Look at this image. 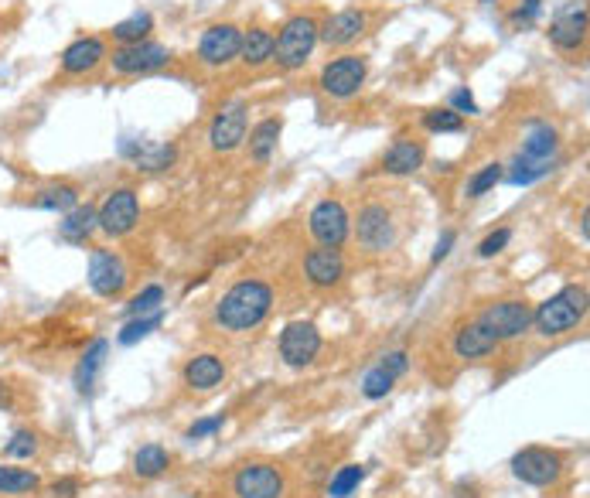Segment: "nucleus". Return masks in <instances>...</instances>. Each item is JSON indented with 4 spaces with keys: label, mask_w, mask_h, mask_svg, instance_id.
<instances>
[{
    "label": "nucleus",
    "mask_w": 590,
    "mask_h": 498,
    "mask_svg": "<svg viewBox=\"0 0 590 498\" xmlns=\"http://www.w3.org/2000/svg\"><path fill=\"white\" fill-rule=\"evenodd\" d=\"M270 307H273L270 284H263V280H239L215 304V325L222 331H236V335L239 331H253L256 325L267 321Z\"/></svg>",
    "instance_id": "obj_1"
},
{
    "label": "nucleus",
    "mask_w": 590,
    "mask_h": 498,
    "mask_svg": "<svg viewBox=\"0 0 590 498\" xmlns=\"http://www.w3.org/2000/svg\"><path fill=\"white\" fill-rule=\"evenodd\" d=\"M318 28L321 24L311 14H294L280 24L277 38H273V62L284 72H297L307 65V58L318 48Z\"/></svg>",
    "instance_id": "obj_2"
},
{
    "label": "nucleus",
    "mask_w": 590,
    "mask_h": 498,
    "mask_svg": "<svg viewBox=\"0 0 590 498\" xmlns=\"http://www.w3.org/2000/svg\"><path fill=\"white\" fill-rule=\"evenodd\" d=\"M587 314V290L570 284L563 290H556L550 301H543L533 311V325L539 328V335L556 338V335H567L584 321Z\"/></svg>",
    "instance_id": "obj_3"
},
{
    "label": "nucleus",
    "mask_w": 590,
    "mask_h": 498,
    "mask_svg": "<svg viewBox=\"0 0 590 498\" xmlns=\"http://www.w3.org/2000/svg\"><path fill=\"white\" fill-rule=\"evenodd\" d=\"M232 495L236 498H284L287 495V478L277 464L270 461H253L232 475Z\"/></svg>",
    "instance_id": "obj_4"
},
{
    "label": "nucleus",
    "mask_w": 590,
    "mask_h": 498,
    "mask_svg": "<svg viewBox=\"0 0 590 498\" xmlns=\"http://www.w3.org/2000/svg\"><path fill=\"white\" fill-rule=\"evenodd\" d=\"M355 239L365 253H386L396 243V222L393 212L382 202H369L359 209V219H355Z\"/></svg>",
    "instance_id": "obj_5"
},
{
    "label": "nucleus",
    "mask_w": 590,
    "mask_h": 498,
    "mask_svg": "<svg viewBox=\"0 0 590 498\" xmlns=\"http://www.w3.org/2000/svg\"><path fill=\"white\" fill-rule=\"evenodd\" d=\"M512 475L522 481V485L533 488H546L556 485L563 475V461L560 454L550 451V447H522L512 458Z\"/></svg>",
    "instance_id": "obj_6"
},
{
    "label": "nucleus",
    "mask_w": 590,
    "mask_h": 498,
    "mask_svg": "<svg viewBox=\"0 0 590 498\" xmlns=\"http://www.w3.org/2000/svg\"><path fill=\"white\" fill-rule=\"evenodd\" d=\"M478 325H485L498 342H509V338H522L533 328V307L526 301H495L481 311Z\"/></svg>",
    "instance_id": "obj_7"
},
{
    "label": "nucleus",
    "mask_w": 590,
    "mask_h": 498,
    "mask_svg": "<svg viewBox=\"0 0 590 498\" xmlns=\"http://www.w3.org/2000/svg\"><path fill=\"white\" fill-rule=\"evenodd\" d=\"M113 62V72L120 76H151V72L164 69L171 62L168 45H157V41H137V45H120L113 55H106Z\"/></svg>",
    "instance_id": "obj_8"
},
{
    "label": "nucleus",
    "mask_w": 590,
    "mask_h": 498,
    "mask_svg": "<svg viewBox=\"0 0 590 498\" xmlns=\"http://www.w3.org/2000/svg\"><path fill=\"white\" fill-rule=\"evenodd\" d=\"M96 222L106 236H127L137 229L140 222V202L134 188H116L103 198V205L96 209Z\"/></svg>",
    "instance_id": "obj_9"
},
{
    "label": "nucleus",
    "mask_w": 590,
    "mask_h": 498,
    "mask_svg": "<svg viewBox=\"0 0 590 498\" xmlns=\"http://www.w3.org/2000/svg\"><path fill=\"white\" fill-rule=\"evenodd\" d=\"M246 130H249V106L243 103V99H232V103H226L212 116V127H209L212 151L232 154L246 140Z\"/></svg>",
    "instance_id": "obj_10"
},
{
    "label": "nucleus",
    "mask_w": 590,
    "mask_h": 498,
    "mask_svg": "<svg viewBox=\"0 0 590 498\" xmlns=\"http://www.w3.org/2000/svg\"><path fill=\"white\" fill-rule=\"evenodd\" d=\"M307 226H311V236L318 239V246L338 249V246H345L348 232H352V219H348L345 205L338 202V198H324V202H318L311 209Z\"/></svg>",
    "instance_id": "obj_11"
},
{
    "label": "nucleus",
    "mask_w": 590,
    "mask_h": 498,
    "mask_svg": "<svg viewBox=\"0 0 590 498\" xmlns=\"http://www.w3.org/2000/svg\"><path fill=\"white\" fill-rule=\"evenodd\" d=\"M365 76H369V65L362 55H342L321 69V89L335 99H352L365 86Z\"/></svg>",
    "instance_id": "obj_12"
},
{
    "label": "nucleus",
    "mask_w": 590,
    "mask_h": 498,
    "mask_svg": "<svg viewBox=\"0 0 590 498\" xmlns=\"http://www.w3.org/2000/svg\"><path fill=\"white\" fill-rule=\"evenodd\" d=\"M321 352V331L311 325V321H290V325L280 331V359L294 369H304L318 359Z\"/></svg>",
    "instance_id": "obj_13"
},
{
    "label": "nucleus",
    "mask_w": 590,
    "mask_h": 498,
    "mask_svg": "<svg viewBox=\"0 0 590 498\" xmlns=\"http://www.w3.org/2000/svg\"><path fill=\"white\" fill-rule=\"evenodd\" d=\"M239 45H243V31L236 24H212L198 41V62L209 69H222L239 58Z\"/></svg>",
    "instance_id": "obj_14"
},
{
    "label": "nucleus",
    "mask_w": 590,
    "mask_h": 498,
    "mask_svg": "<svg viewBox=\"0 0 590 498\" xmlns=\"http://www.w3.org/2000/svg\"><path fill=\"white\" fill-rule=\"evenodd\" d=\"M89 287L99 297H120L123 287H127V267H123L120 256L110 253V249H96L89 256Z\"/></svg>",
    "instance_id": "obj_15"
},
{
    "label": "nucleus",
    "mask_w": 590,
    "mask_h": 498,
    "mask_svg": "<svg viewBox=\"0 0 590 498\" xmlns=\"http://www.w3.org/2000/svg\"><path fill=\"white\" fill-rule=\"evenodd\" d=\"M365 24H369L365 11H359V7H345V11L331 14V18L321 24L318 41H324L328 48H345V45H352V41L362 35Z\"/></svg>",
    "instance_id": "obj_16"
},
{
    "label": "nucleus",
    "mask_w": 590,
    "mask_h": 498,
    "mask_svg": "<svg viewBox=\"0 0 590 498\" xmlns=\"http://www.w3.org/2000/svg\"><path fill=\"white\" fill-rule=\"evenodd\" d=\"M106 62V41L89 35V38H76L69 48L62 52V72L65 76H89L93 69Z\"/></svg>",
    "instance_id": "obj_17"
},
{
    "label": "nucleus",
    "mask_w": 590,
    "mask_h": 498,
    "mask_svg": "<svg viewBox=\"0 0 590 498\" xmlns=\"http://www.w3.org/2000/svg\"><path fill=\"white\" fill-rule=\"evenodd\" d=\"M550 41L560 52H577V48H584L587 41V11L580 4L567 7V11H560L550 24Z\"/></svg>",
    "instance_id": "obj_18"
},
{
    "label": "nucleus",
    "mask_w": 590,
    "mask_h": 498,
    "mask_svg": "<svg viewBox=\"0 0 590 498\" xmlns=\"http://www.w3.org/2000/svg\"><path fill=\"white\" fill-rule=\"evenodd\" d=\"M304 273L307 280H311L314 287H335L338 280L345 277V260L338 249H328V246H318L311 249V253L304 256Z\"/></svg>",
    "instance_id": "obj_19"
},
{
    "label": "nucleus",
    "mask_w": 590,
    "mask_h": 498,
    "mask_svg": "<svg viewBox=\"0 0 590 498\" xmlns=\"http://www.w3.org/2000/svg\"><path fill=\"white\" fill-rule=\"evenodd\" d=\"M120 154L130 157L140 171H168L178 157L171 144H147V140H123Z\"/></svg>",
    "instance_id": "obj_20"
},
{
    "label": "nucleus",
    "mask_w": 590,
    "mask_h": 498,
    "mask_svg": "<svg viewBox=\"0 0 590 498\" xmlns=\"http://www.w3.org/2000/svg\"><path fill=\"white\" fill-rule=\"evenodd\" d=\"M423 161H427L423 144H417V140H410V137H400L386 147V154H382V171L386 174H413L423 168Z\"/></svg>",
    "instance_id": "obj_21"
},
{
    "label": "nucleus",
    "mask_w": 590,
    "mask_h": 498,
    "mask_svg": "<svg viewBox=\"0 0 590 498\" xmlns=\"http://www.w3.org/2000/svg\"><path fill=\"white\" fill-rule=\"evenodd\" d=\"M495 348H498V338L485 325H478V321L464 325L454 338V352L461 355V359H485Z\"/></svg>",
    "instance_id": "obj_22"
},
{
    "label": "nucleus",
    "mask_w": 590,
    "mask_h": 498,
    "mask_svg": "<svg viewBox=\"0 0 590 498\" xmlns=\"http://www.w3.org/2000/svg\"><path fill=\"white\" fill-rule=\"evenodd\" d=\"M226 379V365H222L219 355H212V352H205V355H195L188 365H185V383L191 389H215Z\"/></svg>",
    "instance_id": "obj_23"
},
{
    "label": "nucleus",
    "mask_w": 590,
    "mask_h": 498,
    "mask_svg": "<svg viewBox=\"0 0 590 498\" xmlns=\"http://www.w3.org/2000/svg\"><path fill=\"white\" fill-rule=\"evenodd\" d=\"M93 229H99L93 205H76V209H69V212H65V219L58 222V236H62L65 243H72V246L86 243V239L93 236Z\"/></svg>",
    "instance_id": "obj_24"
},
{
    "label": "nucleus",
    "mask_w": 590,
    "mask_h": 498,
    "mask_svg": "<svg viewBox=\"0 0 590 498\" xmlns=\"http://www.w3.org/2000/svg\"><path fill=\"white\" fill-rule=\"evenodd\" d=\"M556 147H560V140H556V130L550 123H529L519 157H526V161H553Z\"/></svg>",
    "instance_id": "obj_25"
},
{
    "label": "nucleus",
    "mask_w": 590,
    "mask_h": 498,
    "mask_svg": "<svg viewBox=\"0 0 590 498\" xmlns=\"http://www.w3.org/2000/svg\"><path fill=\"white\" fill-rule=\"evenodd\" d=\"M239 62L249 69H260V65L273 62V35L267 28H249L239 45Z\"/></svg>",
    "instance_id": "obj_26"
},
{
    "label": "nucleus",
    "mask_w": 590,
    "mask_h": 498,
    "mask_svg": "<svg viewBox=\"0 0 590 498\" xmlns=\"http://www.w3.org/2000/svg\"><path fill=\"white\" fill-rule=\"evenodd\" d=\"M106 352H110V342H106V338H96V342L89 345V352L79 359V369H76V386H79V393H82V396L93 393L96 376H99V369H103V362H106Z\"/></svg>",
    "instance_id": "obj_27"
},
{
    "label": "nucleus",
    "mask_w": 590,
    "mask_h": 498,
    "mask_svg": "<svg viewBox=\"0 0 590 498\" xmlns=\"http://www.w3.org/2000/svg\"><path fill=\"white\" fill-rule=\"evenodd\" d=\"M280 130H284V123L280 120H263L249 130V157H253L256 164H267L273 157V151H277V140H280Z\"/></svg>",
    "instance_id": "obj_28"
},
{
    "label": "nucleus",
    "mask_w": 590,
    "mask_h": 498,
    "mask_svg": "<svg viewBox=\"0 0 590 498\" xmlns=\"http://www.w3.org/2000/svg\"><path fill=\"white\" fill-rule=\"evenodd\" d=\"M41 488V478L28 468L0 464V495H31Z\"/></svg>",
    "instance_id": "obj_29"
},
{
    "label": "nucleus",
    "mask_w": 590,
    "mask_h": 498,
    "mask_svg": "<svg viewBox=\"0 0 590 498\" xmlns=\"http://www.w3.org/2000/svg\"><path fill=\"white\" fill-rule=\"evenodd\" d=\"M151 31H154V18L147 11H137V14H130L127 21L116 24L113 41H120V45H137V41H147Z\"/></svg>",
    "instance_id": "obj_30"
},
{
    "label": "nucleus",
    "mask_w": 590,
    "mask_h": 498,
    "mask_svg": "<svg viewBox=\"0 0 590 498\" xmlns=\"http://www.w3.org/2000/svg\"><path fill=\"white\" fill-rule=\"evenodd\" d=\"M31 205L45 212H69L79 205V192L72 185H52V188H45V192H38Z\"/></svg>",
    "instance_id": "obj_31"
},
{
    "label": "nucleus",
    "mask_w": 590,
    "mask_h": 498,
    "mask_svg": "<svg viewBox=\"0 0 590 498\" xmlns=\"http://www.w3.org/2000/svg\"><path fill=\"white\" fill-rule=\"evenodd\" d=\"M168 451H164L161 444H144L140 451L134 454V471L140 478H157V475H164L168 471Z\"/></svg>",
    "instance_id": "obj_32"
},
{
    "label": "nucleus",
    "mask_w": 590,
    "mask_h": 498,
    "mask_svg": "<svg viewBox=\"0 0 590 498\" xmlns=\"http://www.w3.org/2000/svg\"><path fill=\"white\" fill-rule=\"evenodd\" d=\"M553 171V161H526V157H515L509 174H502L509 185H533V181L546 178Z\"/></svg>",
    "instance_id": "obj_33"
},
{
    "label": "nucleus",
    "mask_w": 590,
    "mask_h": 498,
    "mask_svg": "<svg viewBox=\"0 0 590 498\" xmlns=\"http://www.w3.org/2000/svg\"><path fill=\"white\" fill-rule=\"evenodd\" d=\"M423 127H427L430 134H461L464 116L454 113L451 106H447V110H430V113H423Z\"/></svg>",
    "instance_id": "obj_34"
},
{
    "label": "nucleus",
    "mask_w": 590,
    "mask_h": 498,
    "mask_svg": "<svg viewBox=\"0 0 590 498\" xmlns=\"http://www.w3.org/2000/svg\"><path fill=\"white\" fill-rule=\"evenodd\" d=\"M365 481V468L362 464H345L342 471H338L335 478H331V485H328V495L331 498H348Z\"/></svg>",
    "instance_id": "obj_35"
},
{
    "label": "nucleus",
    "mask_w": 590,
    "mask_h": 498,
    "mask_svg": "<svg viewBox=\"0 0 590 498\" xmlns=\"http://www.w3.org/2000/svg\"><path fill=\"white\" fill-rule=\"evenodd\" d=\"M161 304H164V290L157 287V284H151V287L140 290L134 301L127 304V314H130V318H147V314L161 311Z\"/></svg>",
    "instance_id": "obj_36"
},
{
    "label": "nucleus",
    "mask_w": 590,
    "mask_h": 498,
    "mask_svg": "<svg viewBox=\"0 0 590 498\" xmlns=\"http://www.w3.org/2000/svg\"><path fill=\"white\" fill-rule=\"evenodd\" d=\"M161 321H164L161 311H157V314H147V318H134L127 328L120 331V345H137L140 338H147L151 331L161 328Z\"/></svg>",
    "instance_id": "obj_37"
},
{
    "label": "nucleus",
    "mask_w": 590,
    "mask_h": 498,
    "mask_svg": "<svg viewBox=\"0 0 590 498\" xmlns=\"http://www.w3.org/2000/svg\"><path fill=\"white\" fill-rule=\"evenodd\" d=\"M393 383L396 379L389 376L386 369H382V365H376V369H369L362 376V393L369 396V400H382V396L389 393V389H393Z\"/></svg>",
    "instance_id": "obj_38"
},
{
    "label": "nucleus",
    "mask_w": 590,
    "mask_h": 498,
    "mask_svg": "<svg viewBox=\"0 0 590 498\" xmlns=\"http://www.w3.org/2000/svg\"><path fill=\"white\" fill-rule=\"evenodd\" d=\"M502 164H485V168H481L475 178L468 181V198H481V195H488L492 192V188L498 185V181H502Z\"/></svg>",
    "instance_id": "obj_39"
},
{
    "label": "nucleus",
    "mask_w": 590,
    "mask_h": 498,
    "mask_svg": "<svg viewBox=\"0 0 590 498\" xmlns=\"http://www.w3.org/2000/svg\"><path fill=\"white\" fill-rule=\"evenodd\" d=\"M35 451H38V437L31 434V430H18V434H14L4 447L7 458H31Z\"/></svg>",
    "instance_id": "obj_40"
},
{
    "label": "nucleus",
    "mask_w": 590,
    "mask_h": 498,
    "mask_svg": "<svg viewBox=\"0 0 590 498\" xmlns=\"http://www.w3.org/2000/svg\"><path fill=\"white\" fill-rule=\"evenodd\" d=\"M509 239H512V229H498V232H492V236L481 239L478 256H481V260H492L495 253H502V249L509 246Z\"/></svg>",
    "instance_id": "obj_41"
},
{
    "label": "nucleus",
    "mask_w": 590,
    "mask_h": 498,
    "mask_svg": "<svg viewBox=\"0 0 590 498\" xmlns=\"http://www.w3.org/2000/svg\"><path fill=\"white\" fill-rule=\"evenodd\" d=\"M539 11H543V0H522V7H515L512 14V24L515 28H529L539 18Z\"/></svg>",
    "instance_id": "obj_42"
},
{
    "label": "nucleus",
    "mask_w": 590,
    "mask_h": 498,
    "mask_svg": "<svg viewBox=\"0 0 590 498\" xmlns=\"http://www.w3.org/2000/svg\"><path fill=\"white\" fill-rule=\"evenodd\" d=\"M379 365H382V369H386L393 379H400L403 372L410 369V355H406V352H389V355H382Z\"/></svg>",
    "instance_id": "obj_43"
},
{
    "label": "nucleus",
    "mask_w": 590,
    "mask_h": 498,
    "mask_svg": "<svg viewBox=\"0 0 590 498\" xmlns=\"http://www.w3.org/2000/svg\"><path fill=\"white\" fill-rule=\"evenodd\" d=\"M451 110L454 113H468V116H475L478 113V103H475V96L468 93V89H454L451 93Z\"/></svg>",
    "instance_id": "obj_44"
},
{
    "label": "nucleus",
    "mask_w": 590,
    "mask_h": 498,
    "mask_svg": "<svg viewBox=\"0 0 590 498\" xmlns=\"http://www.w3.org/2000/svg\"><path fill=\"white\" fill-rule=\"evenodd\" d=\"M215 430H222V417H212V420H198V423H191L188 437H191V441H202V437H212Z\"/></svg>",
    "instance_id": "obj_45"
},
{
    "label": "nucleus",
    "mask_w": 590,
    "mask_h": 498,
    "mask_svg": "<svg viewBox=\"0 0 590 498\" xmlns=\"http://www.w3.org/2000/svg\"><path fill=\"white\" fill-rule=\"evenodd\" d=\"M454 229H444V236L437 239V249H434V256H430V263H440V260H447V253H451V246H454Z\"/></svg>",
    "instance_id": "obj_46"
},
{
    "label": "nucleus",
    "mask_w": 590,
    "mask_h": 498,
    "mask_svg": "<svg viewBox=\"0 0 590 498\" xmlns=\"http://www.w3.org/2000/svg\"><path fill=\"white\" fill-rule=\"evenodd\" d=\"M52 495H55V498H76V495H79V481H76V478L55 481V485H52Z\"/></svg>",
    "instance_id": "obj_47"
},
{
    "label": "nucleus",
    "mask_w": 590,
    "mask_h": 498,
    "mask_svg": "<svg viewBox=\"0 0 590 498\" xmlns=\"http://www.w3.org/2000/svg\"><path fill=\"white\" fill-rule=\"evenodd\" d=\"M11 400H7V393H4V386H0V406H7Z\"/></svg>",
    "instance_id": "obj_48"
},
{
    "label": "nucleus",
    "mask_w": 590,
    "mask_h": 498,
    "mask_svg": "<svg viewBox=\"0 0 590 498\" xmlns=\"http://www.w3.org/2000/svg\"><path fill=\"white\" fill-rule=\"evenodd\" d=\"M481 4H492V0H481Z\"/></svg>",
    "instance_id": "obj_49"
}]
</instances>
